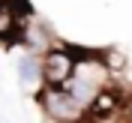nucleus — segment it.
<instances>
[{"mask_svg":"<svg viewBox=\"0 0 132 123\" xmlns=\"http://www.w3.org/2000/svg\"><path fill=\"white\" fill-rule=\"evenodd\" d=\"M111 78H114V75H111V69L105 66L102 54L84 51L81 57H78V63H75V72H72V78H69V84H66V90L72 93L75 102L87 111V108L93 105V99L105 90V87H111Z\"/></svg>","mask_w":132,"mask_h":123,"instance_id":"f257e3e1","label":"nucleus"},{"mask_svg":"<svg viewBox=\"0 0 132 123\" xmlns=\"http://www.w3.org/2000/svg\"><path fill=\"white\" fill-rule=\"evenodd\" d=\"M36 102L51 123H84L87 120V111L75 102V96L66 87H42L36 93Z\"/></svg>","mask_w":132,"mask_h":123,"instance_id":"f03ea898","label":"nucleus"},{"mask_svg":"<svg viewBox=\"0 0 132 123\" xmlns=\"http://www.w3.org/2000/svg\"><path fill=\"white\" fill-rule=\"evenodd\" d=\"M81 54L84 51L72 48V45H51L42 54V84L45 87H66Z\"/></svg>","mask_w":132,"mask_h":123,"instance_id":"7ed1b4c3","label":"nucleus"},{"mask_svg":"<svg viewBox=\"0 0 132 123\" xmlns=\"http://www.w3.org/2000/svg\"><path fill=\"white\" fill-rule=\"evenodd\" d=\"M18 78L24 84L27 90L39 93L45 84H42V54H33V51H24V54H18Z\"/></svg>","mask_w":132,"mask_h":123,"instance_id":"20e7f679","label":"nucleus"}]
</instances>
